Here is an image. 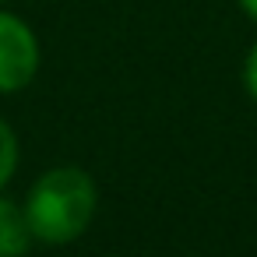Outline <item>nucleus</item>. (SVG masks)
I'll use <instances>...</instances> for the list:
<instances>
[{
	"instance_id": "1",
	"label": "nucleus",
	"mask_w": 257,
	"mask_h": 257,
	"mask_svg": "<svg viewBox=\"0 0 257 257\" xmlns=\"http://www.w3.org/2000/svg\"><path fill=\"white\" fill-rule=\"evenodd\" d=\"M22 208L36 243L67 246L92 229L99 211V183L81 166H53L32 180Z\"/></svg>"
},
{
	"instance_id": "2",
	"label": "nucleus",
	"mask_w": 257,
	"mask_h": 257,
	"mask_svg": "<svg viewBox=\"0 0 257 257\" xmlns=\"http://www.w3.org/2000/svg\"><path fill=\"white\" fill-rule=\"evenodd\" d=\"M39 67H43V46L36 29L22 15L0 8V95H15L29 88Z\"/></svg>"
},
{
	"instance_id": "3",
	"label": "nucleus",
	"mask_w": 257,
	"mask_h": 257,
	"mask_svg": "<svg viewBox=\"0 0 257 257\" xmlns=\"http://www.w3.org/2000/svg\"><path fill=\"white\" fill-rule=\"evenodd\" d=\"M36 236L29 229V215L22 201L8 197L0 190V257H25L32 250Z\"/></svg>"
},
{
	"instance_id": "4",
	"label": "nucleus",
	"mask_w": 257,
	"mask_h": 257,
	"mask_svg": "<svg viewBox=\"0 0 257 257\" xmlns=\"http://www.w3.org/2000/svg\"><path fill=\"white\" fill-rule=\"evenodd\" d=\"M18 162H22V148H18V134L15 127L0 116V190H4L15 173H18Z\"/></svg>"
},
{
	"instance_id": "5",
	"label": "nucleus",
	"mask_w": 257,
	"mask_h": 257,
	"mask_svg": "<svg viewBox=\"0 0 257 257\" xmlns=\"http://www.w3.org/2000/svg\"><path fill=\"white\" fill-rule=\"evenodd\" d=\"M239 81H243V92L257 102V43L246 50L243 57V71H239Z\"/></svg>"
},
{
	"instance_id": "6",
	"label": "nucleus",
	"mask_w": 257,
	"mask_h": 257,
	"mask_svg": "<svg viewBox=\"0 0 257 257\" xmlns=\"http://www.w3.org/2000/svg\"><path fill=\"white\" fill-rule=\"evenodd\" d=\"M236 4H239V11H243L250 22H257V0H236Z\"/></svg>"
},
{
	"instance_id": "7",
	"label": "nucleus",
	"mask_w": 257,
	"mask_h": 257,
	"mask_svg": "<svg viewBox=\"0 0 257 257\" xmlns=\"http://www.w3.org/2000/svg\"><path fill=\"white\" fill-rule=\"evenodd\" d=\"M0 8H8V0H0Z\"/></svg>"
}]
</instances>
